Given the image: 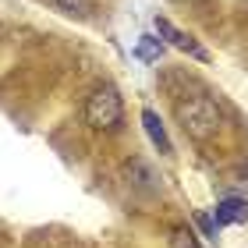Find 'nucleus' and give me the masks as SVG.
<instances>
[{
    "label": "nucleus",
    "mask_w": 248,
    "mask_h": 248,
    "mask_svg": "<svg viewBox=\"0 0 248 248\" xmlns=\"http://www.w3.org/2000/svg\"><path fill=\"white\" fill-rule=\"evenodd\" d=\"M174 117H177L181 131L188 135L191 142H209L213 135L220 131V124H223V114H220V107H217V99H213V96H188V99H177Z\"/></svg>",
    "instance_id": "obj_1"
},
{
    "label": "nucleus",
    "mask_w": 248,
    "mask_h": 248,
    "mask_svg": "<svg viewBox=\"0 0 248 248\" xmlns=\"http://www.w3.org/2000/svg\"><path fill=\"white\" fill-rule=\"evenodd\" d=\"M124 121V99L114 85H96L85 99V124L96 131H117Z\"/></svg>",
    "instance_id": "obj_2"
},
{
    "label": "nucleus",
    "mask_w": 248,
    "mask_h": 248,
    "mask_svg": "<svg viewBox=\"0 0 248 248\" xmlns=\"http://www.w3.org/2000/svg\"><path fill=\"white\" fill-rule=\"evenodd\" d=\"M156 32H160V39H167L174 50H181L188 53V57H195V61H209V50L202 46V43L195 36H188V32H181L174 25V21H167V18H156Z\"/></svg>",
    "instance_id": "obj_3"
},
{
    "label": "nucleus",
    "mask_w": 248,
    "mask_h": 248,
    "mask_svg": "<svg viewBox=\"0 0 248 248\" xmlns=\"http://www.w3.org/2000/svg\"><path fill=\"white\" fill-rule=\"evenodd\" d=\"M142 128H145V135H149V142L160 149V156H170L174 153L170 135H167V128H163V121H160L156 110H142Z\"/></svg>",
    "instance_id": "obj_4"
},
{
    "label": "nucleus",
    "mask_w": 248,
    "mask_h": 248,
    "mask_svg": "<svg viewBox=\"0 0 248 248\" xmlns=\"http://www.w3.org/2000/svg\"><path fill=\"white\" fill-rule=\"evenodd\" d=\"M124 174H128V185H135L139 191H156V188H160V177H156L153 167L145 160H139V156L124 163Z\"/></svg>",
    "instance_id": "obj_5"
},
{
    "label": "nucleus",
    "mask_w": 248,
    "mask_h": 248,
    "mask_svg": "<svg viewBox=\"0 0 248 248\" xmlns=\"http://www.w3.org/2000/svg\"><path fill=\"white\" fill-rule=\"evenodd\" d=\"M248 217V202L245 199H223L217 206V217H213V223L217 227H227V223H241Z\"/></svg>",
    "instance_id": "obj_6"
},
{
    "label": "nucleus",
    "mask_w": 248,
    "mask_h": 248,
    "mask_svg": "<svg viewBox=\"0 0 248 248\" xmlns=\"http://www.w3.org/2000/svg\"><path fill=\"white\" fill-rule=\"evenodd\" d=\"M57 11H64V15L71 18H89L93 15V0H50Z\"/></svg>",
    "instance_id": "obj_7"
},
{
    "label": "nucleus",
    "mask_w": 248,
    "mask_h": 248,
    "mask_svg": "<svg viewBox=\"0 0 248 248\" xmlns=\"http://www.w3.org/2000/svg\"><path fill=\"white\" fill-rule=\"evenodd\" d=\"M167 248H202L199 245V238H195V231L191 227H174L170 231V245Z\"/></svg>",
    "instance_id": "obj_8"
},
{
    "label": "nucleus",
    "mask_w": 248,
    "mask_h": 248,
    "mask_svg": "<svg viewBox=\"0 0 248 248\" xmlns=\"http://www.w3.org/2000/svg\"><path fill=\"white\" fill-rule=\"evenodd\" d=\"M135 53H139L142 61H156V57L163 53V39H156V36H142V43H139V50H135Z\"/></svg>",
    "instance_id": "obj_9"
},
{
    "label": "nucleus",
    "mask_w": 248,
    "mask_h": 248,
    "mask_svg": "<svg viewBox=\"0 0 248 248\" xmlns=\"http://www.w3.org/2000/svg\"><path fill=\"white\" fill-rule=\"evenodd\" d=\"M199 227H202V234H206V238H213V234H217V223H213L209 217H199Z\"/></svg>",
    "instance_id": "obj_10"
}]
</instances>
